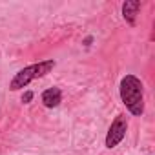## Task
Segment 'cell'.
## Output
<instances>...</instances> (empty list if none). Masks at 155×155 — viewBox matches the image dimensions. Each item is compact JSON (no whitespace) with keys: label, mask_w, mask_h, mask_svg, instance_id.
Masks as SVG:
<instances>
[{"label":"cell","mask_w":155,"mask_h":155,"mask_svg":"<svg viewBox=\"0 0 155 155\" xmlns=\"http://www.w3.org/2000/svg\"><path fill=\"white\" fill-rule=\"evenodd\" d=\"M126 131H128V119H126L124 115H119V117L111 122V126H110V130H108L106 146H108V148H115V146L124 139Z\"/></svg>","instance_id":"cell-3"},{"label":"cell","mask_w":155,"mask_h":155,"mask_svg":"<svg viewBox=\"0 0 155 155\" xmlns=\"http://www.w3.org/2000/svg\"><path fill=\"white\" fill-rule=\"evenodd\" d=\"M140 8V2L139 0H126L122 4V17L126 18L128 24H135V17H137V11Z\"/></svg>","instance_id":"cell-4"},{"label":"cell","mask_w":155,"mask_h":155,"mask_svg":"<svg viewBox=\"0 0 155 155\" xmlns=\"http://www.w3.org/2000/svg\"><path fill=\"white\" fill-rule=\"evenodd\" d=\"M53 68H55V60H42V62H38V64H31V66L20 69V71L13 77V81L9 82V90H11V91H17V90H20V88H26L31 81L40 79V77L48 75Z\"/></svg>","instance_id":"cell-2"},{"label":"cell","mask_w":155,"mask_h":155,"mask_svg":"<svg viewBox=\"0 0 155 155\" xmlns=\"http://www.w3.org/2000/svg\"><path fill=\"white\" fill-rule=\"evenodd\" d=\"M120 99L131 115L140 117L144 113V90L135 75H126L120 81Z\"/></svg>","instance_id":"cell-1"},{"label":"cell","mask_w":155,"mask_h":155,"mask_svg":"<svg viewBox=\"0 0 155 155\" xmlns=\"http://www.w3.org/2000/svg\"><path fill=\"white\" fill-rule=\"evenodd\" d=\"M31 99H33V93H31V91H26V93L22 95V102H24V104L31 102Z\"/></svg>","instance_id":"cell-6"},{"label":"cell","mask_w":155,"mask_h":155,"mask_svg":"<svg viewBox=\"0 0 155 155\" xmlns=\"http://www.w3.org/2000/svg\"><path fill=\"white\" fill-rule=\"evenodd\" d=\"M60 101H62V93L58 88H49L42 93V102L46 108H55L60 104Z\"/></svg>","instance_id":"cell-5"}]
</instances>
